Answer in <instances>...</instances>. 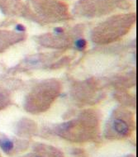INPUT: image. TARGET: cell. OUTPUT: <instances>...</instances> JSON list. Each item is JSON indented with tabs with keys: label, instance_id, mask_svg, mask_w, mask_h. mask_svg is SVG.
<instances>
[{
	"label": "cell",
	"instance_id": "ba28073f",
	"mask_svg": "<svg viewBox=\"0 0 138 157\" xmlns=\"http://www.w3.org/2000/svg\"><path fill=\"white\" fill-rule=\"evenodd\" d=\"M24 38L25 36L22 33L0 31V52L8 46L22 41Z\"/></svg>",
	"mask_w": 138,
	"mask_h": 157
},
{
	"label": "cell",
	"instance_id": "7c38bea8",
	"mask_svg": "<svg viewBox=\"0 0 138 157\" xmlns=\"http://www.w3.org/2000/svg\"><path fill=\"white\" fill-rule=\"evenodd\" d=\"M15 29H16V31H17L18 33H23L25 31H26V27L22 24H17L16 26V27H15Z\"/></svg>",
	"mask_w": 138,
	"mask_h": 157
},
{
	"label": "cell",
	"instance_id": "52a82bcc",
	"mask_svg": "<svg viewBox=\"0 0 138 157\" xmlns=\"http://www.w3.org/2000/svg\"><path fill=\"white\" fill-rule=\"evenodd\" d=\"M21 157H65L62 152L46 144L37 145L33 151Z\"/></svg>",
	"mask_w": 138,
	"mask_h": 157
},
{
	"label": "cell",
	"instance_id": "8fae6325",
	"mask_svg": "<svg viewBox=\"0 0 138 157\" xmlns=\"http://www.w3.org/2000/svg\"><path fill=\"white\" fill-rule=\"evenodd\" d=\"M75 47L79 51H84L87 46V41L84 38H78L75 42Z\"/></svg>",
	"mask_w": 138,
	"mask_h": 157
},
{
	"label": "cell",
	"instance_id": "3957f363",
	"mask_svg": "<svg viewBox=\"0 0 138 157\" xmlns=\"http://www.w3.org/2000/svg\"><path fill=\"white\" fill-rule=\"evenodd\" d=\"M61 89V83L56 78L40 82L27 95L25 109L33 114L45 113L60 95Z\"/></svg>",
	"mask_w": 138,
	"mask_h": 157
},
{
	"label": "cell",
	"instance_id": "5b68a950",
	"mask_svg": "<svg viewBox=\"0 0 138 157\" xmlns=\"http://www.w3.org/2000/svg\"><path fill=\"white\" fill-rule=\"evenodd\" d=\"M136 128L134 114L123 108H118L112 113L106 123L104 136L109 140H122L130 137Z\"/></svg>",
	"mask_w": 138,
	"mask_h": 157
},
{
	"label": "cell",
	"instance_id": "277c9868",
	"mask_svg": "<svg viewBox=\"0 0 138 157\" xmlns=\"http://www.w3.org/2000/svg\"><path fill=\"white\" fill-rule=\"evenodd\" d=\"M132 0H79L73 13L80 17L94 18L105 16L117 9L130 8Z\"/></svg>",
	"mask_w": 138,
	"mask_h": 157
},
{
	"label": "cell",
	"instance_id": "6da1fadb",
	"mask_svg": "<svg viewBox=\"0 0 138 157\" xmlns=\"http://www.w3.org/2000/svg\"><path fill=\"white\" fill-rule=\"evenodd\" d=\"M58 136L73 142H87L98 137L100 132V115L94 109H87L67 122L54 128Z\"/></svg>",
	"mask_w": 138,
	"mask_h": 157
},
{
	"label": "cell",
	"instance_id": "7a4b0ae2",
	"mask_svg": "<svg viewBox=\"0 0 138 157\" xmlns=\"http://www.w3.org/2000/svg\"><path fill=\"white\" fill-rule=\"evenodd\" d=\"M136 20L135 13H119L110 17L93 29L92 41L98 45H106L119 40L129 33Z\"/></svg>",
	"mask_w": 138,
	"mask_h": 157
},
{
	"label": "cell",
	"instance_id": "9c48e42d",
	"mask_svg": "<svg viewBox=\"0 0 138 157\" xmlns=\"http://www.w3.org/2000/svg\"><path fill=\"white\" fill-rule=\"evenodd\" d=\"M24 143L18 145L17 142L9 138H0V149L2 150L5 154L11 155L16 153L17 146H22Z\"/></svg>",
	"mask_w": 138,
	"mask_h": 157
},
{
	"label": "cell",
	"instance_id": "30bf717a",
	"mask_svg": "<svg viewBox=\"0 0 138 157\" xmlns=\"http://www.w3.org/2000/svg\"><path fill=\"white\" fill-rule=\"evenodd\" d=\"M8 100H9L8 94L2 88H0V109H3L5 106L8 105Z\"/></svg>",
	"mask_w": 138,
	"mask_h": 157
},
{
	"label": "cell",
	"instance_id": "8992f818",
	"mask_svg": "<svg viewBox=\"0 0 138 157\" xmlns=\"http://www.w3.org/2000/svg\"><path fill=\"white\" fill-rule=\"evenodd\" d=\"M37 22L51 23L70 20L71 15L66 3L60 0H30Z\"/></svg>",
	"mask_w": 138,
	"mask_h": 157
}]
</instances>
